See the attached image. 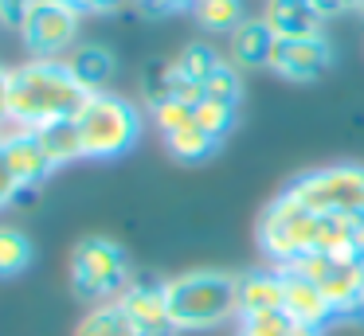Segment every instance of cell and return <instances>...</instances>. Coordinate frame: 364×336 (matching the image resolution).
Listing matches in <instances>:
<instances>
[{
    "instance_id": "obj_33",
    "label": "cell",
    "mask_w": 364,
    "mask_h": 336,
    "mask_svg": "<svg viewBox=\"0 0 364 336\" xmlns=\"http://www.w3.org/2000/svg\"><path fill=\"white\" fill-rule=\"evenodd\" d=\"M309 4L321 12V20H333V16H341V12H348L345 8V0H309Z\"/></svg>"
},
{
    "instance_id": "obj_38",
    "label": "cell",
    "mask_w": 364,
    "mask_h": 336,
    "mask_svg": "<svg viewBox=\"0 0 364 336\" xmlns=\"http://www.w3.org/2000/svg\"><path fill=\"white\" fill-rule=\"evenodd\" d=\"M360 215H364V211H360Z\"/></svg>"
},
{
    "instance_id": "obj_18",
    "label": "cell",
    "mask_w": 364,
    "mask_h": 336,
    "mask_svg": "<svg viewBox=\"0 0 364 336\" xmlns=\"http://www.w3.org/2000/svg\"><path fill=\"white\" fill-rule=\"evenodd\" d=\"M32 258H36L32 239H28L20 227L0 223V278H4V281H9V278H20V273L32 266Z\"/></svg>"
},
{
    "instance_id": "obj_15",
    "label": "cell",
    "mask_w": 364,
    "mask_h": 336,
    "mask_svg": "<svg viewBox=\"0 0 364 336\" xmlns=\"http://www.w3.org/2000/svg\"><path fill=\"white\" fill-rule=\"evenodd\" d=\"M63 63H67V70H71L75 82H79L87 94L110 90L114 75H118V59H114V51L102 47V43H79Z\"/></svg>"
},
{
    "instance_id": "obj_13",
    "label": "cell",
    "mask_w": 364,
    "mask_h": 336,
    "mask_svg": "<svg viewBox=\"0 0 364 336\" xmlns=\"http://www.w3.org/2000/svg\"><path fill=\"white\" fill-rule=\"evenodd\" d=\"M282 313V270L262 266V270L239 273V320Z\"/></svg>"
},
{
    "instance_id": "obj_17",
    "label": "cell",
    "mask_w": 364,
    "mask_h": 336,
    "mask_svg": "<svg viewBox=\"0 0 364 336\" xmlns=\"http://www.w3.org/2000/svg\"><path fill=\"white\" fill-rule=\"evenodd\" d=\"M36 141H40V148L48 153V161L55 164V172L67 168V164H75V161H87V156H82V137H79L75 117H59V121L36 125Z\"/></svg>"
},
{
    "instance_id": "obj_3",
    "label": "cell",
    "mask_w": 364,
    "mask_h": 336,
    "mask_svg": "<svg viewBox=\"0 0 364 336\" xmlns=\"http://www.w3.org/2000/svg\"><path fill=\"white\" fill-rule=\"evenodd\" d=\"M165 297L176 332H212L239 320V278L228 270H188L165 278Z\"/></svg>"
},
{
    "instance_id": "obj_4",
    "label": "cell",
    "mask_w": 364,
    "mask_h": 336,
    "mask_svg": "<svg viewBox=\"0 0 364 336\" xmlns=\"http://www.w3.org/2000/svg\"><path fill=\"white\" fill-rule=\"evenodd\" d=\"M87 161H118L141 141V109L114 90H98L75 114Z\"/></svg>"
},
{
    "instance_id": "obj_35",
    "label": "cell",
    "mask_w": 364,
    "mask_h": 336,
    "mask_svg": "<svg viewBox=\"0 0 364 336\" xmlns=\"http://www.w3.org/2000/svg\"><path fill=\"white\" fill-rule=\"evenodd\" d=\"M360 270H364V254H360ZM356 320H364V297H360V313H356Z\"/></svg>"
},
{
    "instance_id": "obj_36",
    "label": "cell",
    "mask_w": 364,
    "mask_h": 336,
    "mask_svg": "<svg viewBox=\"0 0 364 336\" xmlns=\"http://www.w3.org/2000/svg\"><path fill=\"white\" fill-rule=\"evenodd\" d=\"M360 12H364V0H360Z\"/></svg>"
},
{
    "instance_id": "obj_11",
    "label": "cell",
    "mask_w": 364,
    "mask_h": 336,
    "mask_svg": "<svg viewBox=\"0 0 364 336\" xmlns=\"http://www.w3.org/2000/svg\"><path fill=\"white\" fill-rule=\"evenodd\" d=\"M282 313L294 325H309V328H321V332L337 320V313L325 301L321 289H317L314 281L290 273V270H282Z\"/></svg>"
},
{
    "instance_id": "obj_20",
    "label": "cell",
    "mask_w": 364,
    "mask_h": 336,
    "mask_svg": "<svg viewBox=\"0 0 364 336\" xmlns=\"http://www.w3.org/2000/svg\"><path fill=\"white\" fill-rule=\"evenodd\" d=\"M75 336H137V332L126 320V313L118 309V301H110V305L87 309V317L75 325Z\"/></svg>"
},
{
    "instance_id": "obj_22",
    "label": "cell",
    "mask_w": 364,
    "mask_h": 336,
    "mask_svg": "<svg viewBox=\"0 0 364 336\" xmlns=\"http://www.w3.org/2000/svg\"><path fill=\"white\" fill-rule=\"evenodd\" d=\"M176 70H181L184 78H192V82H200L204 86L208 78L215 75V70H220V63H223V55L215 51L212 43H204V39H196V43H188L184 47L181 55H176Z\"/></svg>"
},
{
    "instance_id": "obj_1",
    "label": "cell",
    "mask_w": 364,
    "mask_h": 336,
    "mask_svg": "<svg viewBox=\"0 0 364 336\" xmlns=\"http://www.w3.org/2000/svg\"><path fill=\"white\" fill-rule=\"evenodd\" d=\"M356 223L360 215H317L282 192L259 215V246L270 266H290L301 254H353Z\"/></svg>"
},
{
    "instance_id": "obj_5",
    "label": "cell",
    "mask_w": 364,
    "mask_h": 336,
    "mask_svg": "<svg viewBox=\"0 0 364 336\" xmlns=\"http://www.w3.org/2000/svg\"><path fill=\"white\" fill-rule=\"evenodd\" d=\"M67 273H71L75 297H79V301H90V305L118 301V293L129 286V278H134L126 250L114 239H106V234H87V239L75 242Z\"/></svg>"
},
{
    "instance_id": "obj_19",
    "label": "cell",
    "mask_w": 364,
    "mask_h": 336,
    "mask_svg": "<svg viewBox=\"0 0 364 336\" xmlns=\"http://www.w3.org/2000/svg\"><path fill=\"white\" fill-rule=\"evenodd\" d=\"M192 20L204 31H223V36H231V31L247 20V8H243V0H196Z\"/></svg>"
},
{
    "instance_id": "obj_2",
    "label": "cell",
    "mask_w": 364,
    "mask_h": 336,
    "mask_svg": "<svg viewBox=\"0 0 364 336\" xmlns=\"http://www.w3.org/2000/svg\"><path fill=\"white\" fill-rule=\"evenodd\" d=\"M90 94L75 82L63 59H24L12 67V94L9 109L12 117L36 125L59 121V117H75Z\"/></svg>"
},
{
    "instance_id": "obj_24",
    "label": "cell",
    "mask_w": 364,
    "mask_h": 336,
    "mask_svg": "<svg viewBox=\"0 0 364 336\" xmlns=\"http://www.w3.org/2000/svg\"><path fill=\"white\" fill-rule=\"evenodd\" d=\"M149 117H153V125L161 129V137H168V133H176V129L196 125V106L176 102V98H165V102H153L149 106Z\"/></svg>"
},
{
    "instance_id": "obj_9",
    "label": "cell",
    "mask_w": 364,
    "mask_h": 336,
    "mask_svg": "<svg viewBox=\"0 0 364 336\" xmlns=\"http://www.w3.org/2000/svg\"><path fill=\"white\" fill-rule=\"evenodd\" d=\"M118 309L134 325L137 336H176V325L168 317V297H165V278L153 273H134L129 286L118 293Z\"/></svg>"
},
{
    "instance_id": "obj_21",
    "label": "cell",
    "mask_w": 364,
    "mask_h": 336,
    "mask_svg": "<svg viewBox=\"0 0 364 336\" xmlns=\"http://www.w3.org/2000/svg\"><path fill=\"white\" fill-rule=\"evenodd\" d=\"M165 148H168V156H176V161H184V164H200V161H208V156L220 148V141L208 137L200 125H188V129L168 133V137H165Z\"/></svg>"
},
{
    "instance_id": "obj_37",
    "label": "cell",
    "mask_w": 364,
    "mask_h": 336,
    "mask_svg": "<svg viewBox=\"0 0 364 336\" xmlns=\"http://www.w3.org/2000/svg\"><path fill=\"white\" fill-rule=\"evenodd\" d=\"M235 336H243V332H235Z\"/></svg>"
},
{
    "instance_id": "obj_28",
    "label": "cell",
    "mask_w": 364,
    "mask_h": 336,
    "mask_svg": "<svg viewBox=\"0 0 364 336\" xmlns=\"http://www.w3.org/2000/svg\"><path fill=\"white\" fill-rule=\"evenodd\" d=\"M63 4L75 8L79 16H114L126 4H134V0H63Z\"/></svg>"
},
{
    "instance_id": "obj_10",
    "label": "cell",
    "mask_w": 364,
    "mask_h": 336,
    "mask_svg": "<svg viewBox=\"0 0 364 336\" xmlns=\"http://www.w3.org/2000/svg\"><path fill=\"white\" fill-rule=\"evenodd\" d=\"M333 67V47L325 36H309V39H278L270 51V67L278 78L286 82H314Z\"/></svg>"
},
{
    "instance_id": "obj_26",
    "label": "cell",
    "mask_w": 364,
    "mask_h": 336,
    "mask_svg": "<svg viewBox=\"0 0 364 336\" xmlns=\"http://www.w3.org/2000/svg\"><path fill=\"white\" fill-rule=\"evenodd\" d=\"M243 336H286L290 332V317L286 313H267V317H247L239 320Z\"/></svg>"
},
{
    "instance_id": "obj_7",
    "label": "cell",
    "mask_w": 364,
    "mask_h": 336,
    "mask_svg": "<svg viewBox=\"0 0 364 336\" xmlns=\"http://www.w3.org/2000/svg\"><path fill=\"white\" fill-rule=\"evenodd\" d=\"M286 192L317 215H360L364 211V164H329L298 176Z\"/></svg>"
},
{
    "instance_id": "obj_27",
    "label": "cell",
    "mask_w": 364,
    "mask_h": 336,
    "mask_svg": "<svg viewBox=\"0 0 364 336\" xmlns=\"http://www.w3.org/2000/svg\"><path fill=\"white\" fill-rule=\"evenodd\" d=\"M24 195H28V192L20 188V180L12 176L9 161H4V153H0V211H4V207H12V203H20Z\"/></svg>"
},
{
    "instance_id": "obj_25",
    "label": "cell",
    "mask_w": 364,
    "mask_h": 336,
    "mask_svg": "<svg viewBox=\"0 0 364 336\" xmlns=\"http://www.w3.org/2000/svg\"><path fill=\"white\" fill-rule=\"evenodd\" d=\"M204 98H215V102H228V106H239L243 102V70L231 67L228 59L220 63L212 78L204 82Z\"/></svg>"
},
{
    "instance_id": "obj_12",
    "label": "cell",
    "mask_w": 364,
    "mask_h": 336,
    "mask_svg": "<svg viewBox=\"0 0 364 336\" xmlns=\"http://www.w3.org/2000/svg\"><path fill=\"white\" fill-rule=\"evenodd\" d=\"M278 36L262 16H247L235 31L228 36V63L239 70H262L270 67V51H274Z\"/></svg>"
},
{
    "instance_id": "obj_29",
    "label": "cell",
    "mask_w": 364,
    "mask_h": 336,
    "mask_svg": "<svg viewBox=\"0 0 364 336\" xmlns=\"http://www.w3.org/2000/svg\"><path fill=\"white\" fill-rule=\"evenodd\" d=\"M134 4H141L149 16H173V12H192L196 0H134Z\"/></svg>"
},
{
    "instance_id": "obj_34",
    "label": "cell",
    "mask_w": 364,
    "mask_h": 336,
    "mask_svg": "<svg viewBox=\"0 0 364 336\" xmlns=\"http://www.w3.org/2000/svg\"><path fill=\"white\" fill-rule=\"evenodd\" d=\"M286 336H321V328H309V325H294L290 320V332Z\"/></svg>"
},
{
    "instance_id": "obj_6",
    "label": "cell",
    "mask_w": 364,
    "mask_h": 336,
    "mask_svg": "<svg viewBox=\"0 0 364 336\" xmlns=\"http://www.w3.org/2000/svg\"><path fill=\"white\" fill-rule=\"evenodd\" d=\"M278 270H290L298 278L314 281L325 293V301L333 305L337 320H356L360 313V297H364V270H360V254H301L290 266H278Z\"/></svg>"
},
{
    "instance_id": "obj_30",
    "label": "cell",
    "mask_w": 364,
    "mask_h": 336,
    "mask_svg": "<svg viewBox=\"0 0 364 336\" xmlns=\"http://www.w3.org/2000/svg\"><path fill=\"white\" fill-rule=\"evenodd\" d=\"M32 4L36 0H0V23H4V28H20Z\"/></svg>"
},
{
    "instance_id": "obj_32",
    "label": "cell",
    "mask_w": 364,
    "mask_h": 336,
    "mask_svg": "<svg viewBox=\"0 0 364 336\" xmlns=\"http://www.w3.org/2000/svg\"><path fill=\"white\" fill-rule=\"evenodd\" d=\"M9 94H12V67H4L0 63V117H9Z\"/></svg>"
},
{
    "instance_id": "obj_31",
    "label": "cell",
    "mask_w": 364,
    "mask_h": 336,
    "mask_svg": "<svg viewBox=\"0 0 364 336\" xmlns=\"http://www.w3.org/2000/svg\"><path fill=\"white\" fill-rule=\"evenodd\" d=\"M32 133V125L28 121H20V117H0V148H9L12 141H20V137H28Z\"/></svg>"
},
{
    "instance_id": "obj_16",
    "label": "cell",
    "mask_w": 364,
    "mask_h": 336,
    "mask_svg": "<svg viewBox=\"0 0 364 336\" xmlns=\"http://www.w3.org/2000/svg\"><path fill=\"white\" fill-rule=\"evenodd\" d=\"M4 153V161H9L12 176L20 180V188L24 192H36L40 184H48L51 176H55V164L48 161V153L40 148V141H36V129L28 133V137L12 141L9 148H0Z\"/></svg>"
},
{
    "instance_id": "obj_14",
    "label": "cell",
    "mask_w": 364,
    "mask_h": 336,
    "mask_svg": "<svg viewBox=\"0 0 364 336\" xmlns=\"http://www.w3.org/2000/svg\"><path fill=\"white\" fill-rule=\"evenodd\" d=\"M262 20L270 23L278 39H309L321 36V12L309 0H267L262 4Z\"/></svg>"
},
{
    "instance_id": "obj_8",
    "label": "cell",
    "mask_w": 364,
    "mask_h": 336,
    "mask_svg": "<svg viewBox=\"0 0 364 336\" xmlns=\"http://www.w3.org/2000/svg\"><path fill=\"white\" fill-rule=\"evenodd\" d=\"M79 28L82 16L63 0H36L16 31L32 59H67L79 47Z\"/></svg>"
},
{
    "instance_id": "obj_23",
    "label": "cell",
    "mask_w": 364,
    "mask_h": 336,
    "mask_svg": "<svg viewBox=\"0 0 364 336\" xmlns=\"http://www.w3.org/2000/svg\"><path fill=\"white\" fill-rule=\"evenodd\" d=\"M239 121V106H228V102H215V98H204L196 102V125L208 133V137L223 141Z\"/></svg>"
}]
</instances>
